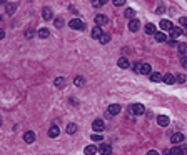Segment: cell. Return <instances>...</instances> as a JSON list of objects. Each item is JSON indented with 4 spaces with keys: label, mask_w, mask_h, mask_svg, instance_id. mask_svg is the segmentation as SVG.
Wrapping results in <instances>:
<instances>
[{
    "label": "cell",
    "mask_w": 187,
    "mask_h": 155,
    "mask_svg": "<svg viewBox=\"0 0 187 155\" xmlns=\"http://www.w3.org/2000/svg\"><path fill=\"white\" fill-rule=\"evenodd\" d=\"M68 25H70V29L74 30H84V22L80 20V18H72V20L68 22Z\"/></svg>",
    "instance_id": "6da1fadb"
},
{
    "label": "cell",
    "mask_w": 187,
    "mask_h": 155,
    "mask_svg": "<svg viewBox=\"0 0 187 155\" xmlns=\"http://www.w3.org/2000/svg\"><path fill=\"white\" fill-rule=\"evenodd\" d=\"M130 112L134 113V115H144V113H145V107L142 104H134L130 107Z\"/></svg>",
    "instance_id": "7a4b0ae2"
},
{
    "label": "cell",
    "mask_w": 187,
    "mask_h": 155,
    "mask_svg": "<svg viewBox=\"0 0 187 155\" xmlns=\"http://www.w3.org/2000/svg\"><path fill=\"white\" fill-rule=\"evenodd\" d=\"M92 129H94V132H95V134H100V132L105 129V123H104V120H100V118H99V120H94Z\"/></svg>",
    "instance_id": "3957f363"
},
{
    "label": "cell",
    "mask_w": 187,
    "mask_h": 155,
    "mask_svg": "<svg viewBox=\"0 0 187 155\" xmlns=\"http://www.w3.org/2000/svg\"><path fill=\"white\" fill-rule=\"evenodd\" d=\"M184 140H186L184 134H174L172 137H170V142H172V145H174V147H177L179 143H182Z\"/></svg>",
    "instance_id": "277c9868"
},
{
    "label": "cell",
    "mask_w": 187,
    "mask_h": 155,
    "mask_svg": "<svg viewBox=\"0 0 187 155\" xmlns=\"http://www.w3.org/2000/svg\"><path fill=\"white\" fill-rule=\"evenodd\" d=\"M107 22H109L107 15H102V13H99L97 17H95V27H102V25H105Z\"/></svg>",
    "instance_id": "5b68a950"
},
{
    "label": "cell",
    "mask_w": 187,
    "mask_h": 155,
    "mask_svg": "<svg viewBox=\"0 0 187 155\" xmlns=\"http://www.w3.org/2000/svg\"><path fill=\"white\" fill-rule=\"evenodd\" d=\"M42 17H43V20H52V18H54V12H52L50 7H43Z\"/></svg>",
    "instance_id": "8992f818"
},
{
    "label": "cell",
    "mask_w": 187,
    "mask_h": 155,
    "mask_svg": "<svg viewBox=\"0 0 187 155\" xmlns=\"http://www.w3.org/2000/svg\"><path fill=\"white\" fill-rule=\"evenodd\" d=\"M170 40H175V38L179 37V35H184V30L180 29V27H174V29L170 30Z\"/></svg>",
    "instance_id": "52a82bcc"
},
{
    "label": "cell",
    "mask_w": 187,
    "mask_h": 155,
    "mask_svg": "<svg viewBox=\"0 0 187 155\" xmlns=\"http://www.w3.org/2000/svg\"><path fill=\"white\" fill-rule=\"evenodd\" d=\"M99 152L102 155H110L112 154V147L109 145V143H100V147H99Z\"/></svg>",
    "instance_id": "ba28073f"
},
{
    "label": "cell",
    "mask_w": 187,
    "mask_h": 155,
    "mask_svg": "<svg viewBox=\"0 0 187 155\" xmlns=\"http://www.w3.org/2000/svg\"><path fill=\"white\" fill-rule=\"evenodd\" d=\"M120 105L119 104H112L109 105V109H107V113H110V115H117V113H120Z\"/></svg>",
    "instance_id": "9c48e42d"
},
{
    "label": "cell",
    "mask_w": 187,
    "mask_h": 155,
    "mask_svg": "<svg viewBox=\"0 0 187 155\" xmlns=\"http://www.w3.org/2000/svg\"><path fill=\"white\" fill-rule=\"evenodd\" d=\"M97 152H99V148L94 145V143H92V145H87V147L84 148V154H85V155H95Z\"/></svg>",
    "instance_id": "30bf717a"
},
{
    "label": "cell",
    "mask_w": 187,
    "mask_h": 155,
    "mask_svg": "<svg viewBox=\"0 0 187 155\" xmlns=\"http://www.w3.org/2000/svg\"><path fill=\"white\" fill-rule=\"evenodd\" d=\"M174 29V25H172V22L170 20H160V30H172Z\"/></svg>",
    "instance_id": "8fae6325"
},
{
    "label": "cell",
    "mask_w": 187,
    "mask_h": 155,
    "mask_svg": "<svg viewBox=\"0 0 187 155\" xmlns=\"http://www.w3.org/2000/svg\"><path fill=\"white\" fill-rule=\"evenodd\" d=\"M92 38H99V40H100V37H102L104 35V32H102V29H100V27H94L92 29Z\"/></svg>",
    "instance_id": "7c38bea8"
},
{
    "label": "cell",
    "mask_w": 187,
    "mask_h": 155,
    "mask_svg": "<svg viewBox=\"0 0 187 155\" xmlns=\"http://www.w3.org/2000/svg\"><path fill=\"white\" fill-rule=\"evenodd\" d=\"M139 27H140V22L135 20V18L129 22V30H130V32H137V30H139Z\"/></svg>",
    "instance_id": "4fadbf2b"
},
{
    "label": "cell",
    "mask_w": 187,
    "mask_h": 155,
    "mask_svg": "<svg viewBox=\"0 0 187 155\" xmlns=\"http://www.w3.org/2000/svg\"><path fill=\"white\" fill-rule=\"evenodd\" d=\"M169 117H166V115H159V117H157V123H159V125H160V127H167V125H169Z\"/></svg>",
    "instance_id": "5bb4252c"
},
{
    "label": "cell",
    "mask_w": 187,
    "mask_h": 155,
    "mask_svg": "<svg viewBox=\"0 0 187 155\" xmlns=\"http://www.w3.org/2000/svg\"><path fill=\"white\" fill-rule=\"evenodd\" d=\"M24 140H25L27 143H32L35 140V134H34V132H30V130H29V132H25V134H24Z\"/></svg>",
    "instance_id": "9a60e30c"
},
{
    "label": "cell",
    "mask_w": 187,
    "mask_h": 155,
    "mask_svg": "<svg viewBox=\"0 0 187 155\" xmlns=\"http://www.w3.org/2000/svg\"><path fill=\"white\" fill-rule=\"evenodd\" d=\"M59 134H60V130H59V127H50V130H49V137L50 138H55V137H59Z\"/></svg>",
    "instance_id": "2e32d148"
},
{
    "label": "cell",
    "mask_w": 187,
    "mask_h": 155,
    "mask_svg": "<svg viewBox=\"0 0 187 155\" xmlns=\"http://www.w3.org/2000/svg\"><path fill=\"white\" fill-rule=\"evenodd\" d=\"M145 34L147 35H155L157 34V32H155V25H154V24H147V25H145Z\"/></svg>",
    "instance_id": "e0dca14e"
},
{
    "label": "cell",
    "mask_w": 187,
    "mask_h": 155,
    "mask_svg": "<svg viewBox=\"0 0 187 155\" xmlns=\"http://www.w3.org/2000/svg\"><path fill=\"white\" fill-rule=\"evenodd\" d=\"M117 65H119L120 68H129V67H130V63H129V60L125 59V57H122V59H119V62H117Z\"/></svg>",
    "instance_id": "ac0fdd59"
},
{
    "label": "cell",
    "mask_w": 187,
    "mask_h": 155,
    "mask_svg": "<svg viewBox=\"0 0 187 155\" xmlns=\"http://www.w3.org/2000/svg\"><path fill=\"white\" fill-rule=\"evenodd\" d=\"M150 80H152V82H164V77H162L159 72H154V73H150Z\"/></svg>",
    "instance_id": "d6986e66"
},
{
    "label": "cell",
    "mask_w": 187,
    "mask_h": 155,
    "mask_svg": "<svg viewBox=\"0 0 187 155\" xmlns=\"http://www.w3.org/2000/svg\"><path fill=\"white\" fill-rule=\"evenodd\" d=\"M169 155H184V152H182V148L180 147H172L169 152H167Z\"/></svg>",
    "instance_id": "ffe728a7"
},
{
    "label": "cell",
    "mask_w": 187,
    "mask_h": 155,
    "mask_svg": "<svg viewBox=\"0 0 187 155\" xmlns=\"http://www.w3.org/2000/svg\"><path fill=\"white\" fill-rule=\"evenodd\" d=\"M164 82H166L167 85H172L175 82V77L172 75V73H166V75H164Z\"/></svg>",
    "instance_id": "44dd1931"
},
{
    "label": "cell",
    "mask_w": 187,
    "mask_h": 155,
    "mask_svg": "<svg viewBox=\"0 0 187 155\" xmlns=\"http://www.w3.org/2000/svg\"><path fill=\"white\" fill-rule=\"evenodd\" d=\"M177 50H179V54L182 55V57H186V55H187V43H179Z\"/></svg>",
    "instance_id": "7402d4cb"
},
{
    "label": "cell",
    "mask_w": 187,
    "mask_h": 155,
    "mask_svg": "<svg viewBox=\"0 0 187 155\" xmlns=\"http://www.w3.org/2000/svg\"><path fill=\"white\" fill-rule=\"evenodd\" d=\"M140 73H144V75L152 73V67H150L149 63H142V70H140Z\"/></svg>",
    "instance_id": "603a6c76"
},
{
    "label": "cell",
    "mask_w": 187,
    "mask_h": 155,
    "mask_svg": "<svg viewBox=\"0 0 187 155\" xmlns=\"http://www.w3.org/2000/svg\"><path fill=\"white\" fill-rule=\"evenodd\" d=\"M54 84H55V87H59V88H64V87H65V79H64V77H57Z\"/></svg>",
    "instance_id": "cb8c5ba5"
},
{
    "label": "cell",
    "mask_w": 187,
    "mask_h": 155,
    "mask_svg": "<svg viewBox=\"0 0 187 155\" xmlns=\"http://www.w3.org/2000/svg\"><path fill=\"white\" fill-rule=\"evenodd\" d=\"M154 37H155V40H157L159 43H160V42H166V40H167V35H166V34H162V32H157V34L154 35Z\"/></svg>",
    "instance_id": "d4e9b609"
},
{
    "label": "cell",
    "mask_w": 187,
    "mask_h": 155,
    "mask_svg": "<svg viewBox=\"0 0 187 155\" xmlns=\"http://www.w3.org/2000/svg\"><path fill=\"white\" fill-rule=\"evenodd\" d=\"M37 34H38V37H40V38H47L49 35H50V32H49V29H40Z\"/></svg>",
    "instance_id": "484cf974"
},
{
    "label": "cell",
    "mask_w": 187,
    "mask_h": 155,
    "mask_svg": "<svg viewBox=\"0 0 187 155\" xmlns=\"http://www.w3.org/2000/svg\"><path fill=\"white\" fill-rule=\"evenodd\" d=\"M15 10H17V5L15 4H7V13H9V15L15 13Z\"/></svg>",
    "instance_id": "4316f807"
},
{
    "label": "cell",
    "mask_w": 187,
    "mask_h": 155,
    "mask_svg": "<svg viewBox=\"0 0 187 155\" xmlns=\"http://www.w3.org/2000/svg\"><path fill=\"white\" fill-rule=\"evenodd\" d=\"M75 132H77V125L75 123H68L67 125V134L72 135V134H75Z\"/></svg>",
    "instance_id": "83f0119b"
},
{
    "label": "cell",
    "mask_w": 187,
    "mask_h": 155,
    "mask_svg": "<svg viewBox=\"0 0 187 155\" xmlns=\"http://www.w3.org/2000/svg\"><path fill=\"white\" fill-rule=\"evenodd\" d=\"M74 84H75V87H82V85L85 84V80L82 79V77H75V79H74Z\"/></svg>",
    "instance_id": "f1b7e54d"
},
{
    "label": "cell",
    "mask_w": 187,
    "mask_h": 155,
    "mask_svg": "<svg viewBox=\"0 0 187 155\" xmlns=\"http://www.w3.org/2000/svg\"><path fill=\"white\" fill-rule=\"evenodd\" d=\"M110 42V35L109 34H104L102 37H100V43H104V45H105V43H109Z\"/></svg>",
    "instance_id": "f546056e"
},
{
    "label": "cell",
    "mask_w": 187,
    "mask_h": 155,
    "mask_svg": "<svg viewBox=\"0 0 187 155\" xmlns=\"http://www.w3.org/2000/svg\"><path fill=\"white\" fill-rule=\"evenodd\" d=\"M124 15H125V18H132V20H134V15H135V12H134L132 9H127Z\"/></svg>",
    "instance_id": "4dcf8cb0"
},
{
    "label": "cell",
    "mask_w": 187,
    "mask_h": 155,
    "mask_svg": "<svg viewBox=\"0 0 187 155\" xmlns=\"http://www.w3.org/2000/svg\"><path fill=\"white\" fill-rule=\"evenodd\" d=\"M179 24H180V27H184L187 30V17H180L179 18Z\"/></svg>",
    "instance_id": "1f68e13d"
},
{
    "label": "cell",
    "mask_w": 187,
    "mask_h": 155,
    "mask_svg": "<svg viewBox=\"0 0 187 155\" xmlns=\"http://www.w3.org/2000/svg\"><path fill=\"white\" fill-rule=\"evenodd\" d=\"M55 27L57 29H62V27H64V18H55Z\"/></svg>",
    "instance_id": "d6a6232c"
},
{
    "label": "cell",
    "mask_w": 187,
    "mask_h": 155,
    "mask_svg": "<svg viewBox=\"0 0 187 155\" xmlns=\"http://www.w3.org/2000/svg\"><path fill=\"white\" fill-rule=\"evenodd\" d=\"M92 5L94 7H102V5H105V0H94Z\"/></svg>",
    "instance_id": "836d02e7"
},
{
    "label": "cell",
    "mask_w": 187,
    "mask_h": 155,
    "mask_svg": "<svg viewBox=\"0 0 187 155\" xmlns=\"http://www.w3.org/2000/svg\"><path fill=\"white\" fill-rule=\"evenodd\" d=\"M92 140L94 142H100V140H104V138H102L100 134H92Z\"/></svg>",
    "instance_id": "e575fe53"
},
{
    "label": "cell",
    "mask_w": 187,
    "mask_h": 155,
    "mask_svg": "<svg viewBox=\"0 0 187 155\" xmlns=\"http://www.w3.org/2000/svg\"><path fill=\"white\" fill-rule=\"evenodd\" d=\"M140 70H142V63H134V72H137V73H140Z\"/></svg>",
    "instance_id": "d590c367"
},
{
    "label": "cell",
    "mask_w": 187,
    "mask_h": 155,
    "mask_svg": "<svg viewBox=\"0 0 187 155\" xmlns=\"http://www.w3.org/2000/svg\"><path fill=\"white\" fill-rule=\"evenodd\" d=\"M166 12V9H164V5H159L157 9H155V13H157V15H160V13H164Z\"/></svg>",
    "instance_id": "8d00e7d4"
},
{
    "label": "cell",
    "mask_w": 187,
    "mask_h": 155,
    "mask_svg": "<svg viewBox=\"0 0 187 155\" xmlns=\"http://www.w3.org/2000/svg\"><path fill=\"white\" fill-rule=\"evenodd\" d=\"M25 37H27V38H32V37H34V30H32V29L25 30Z\"/></svg>",
    "instance_id": "74e56055"
},
{
    "label": "cell",
    "mask_w": 187,
    "mask_h": 155,
    "mask_svg": "<svg viewBox=\"0 0 187 155\" xmlns=\"http://www.w3.org/2000/svg\"><path fill=\"white\" fill-rule=\"evenodd\" d=\"M175 82H180V84H184V82H186V75H179V77H175Z\"/></svg>",
    "instance_id": "f35d334b"
},
{
    "label": "cell",
    "mask_w": 187,
    "mask_h": 155,
    "mask_svg": "<svg viewBox=\"0 0 187 155\" xmlns=\"http://www.w3.org/2000/svg\"><path fill=\"white\" fill-rule=\"evenodd\" d=\"M114 5H117V7L119 5H125V0H114Z\"/></svg>",
    "instance_id": "ab89813d"
},
{
    "label": "cell",
    "mask_w": 187,
    "mask_h": 155,
    "mask_svg": "<svg viewBox=\"0 0 187 155\" xmlns=\"http://www.w3.org/2000/svg\"><path fill=\"white\" fill-rule=\"evenodd\" d=\"M182 67L187 68V55H186V57H182Z\"/></svg>",
    "instance_id": "60d3db41"
},
{
    "label": "cell",
    "mask_w": 187,
    "mask_h": 155,
    "mask_svg": "<svg viewBox=\"0 0 187 155\" xmlns=\"http://www.w3.org/2000/svg\"><path fill=\"white\" fill-rule=\"evenodd\" d=\"M169 45H172V47H179V43L175 42V40H169Z\"/></svg>",
    "instance_id": "b9f144b4"
},
{
    "label": "cell",
    "mask_w": 187,
    "mask_h": 155,
    "mask_svg": "<svg viewBox=\"0 0 187 155\" xmlns=\"http://www.w3.org/2000/svg\"><path fill=\"white\" fill-rule=\"evenodd\" d=\"M147 155H159V152L157 150H149V152H147Z\"/></svg>",
    "instance_id": "7bdbcfd3"
},
{
    "label": "cell",
    "mask_w": 187,
    "mask_h": 155,
    "mask_svg": "<svg viewBox=\"0 0 187 155\" xmlns=\"http://www.w3.org/2000/svg\"><path fill=\"white\" fill-rule=\"evenodd\" d=\"M180 148H182L184 154H187V145H180Z\"/></svg>",
    "instance_id": "ee69618b"
},
{
    "label": "cell",
    "mask_w": 187,
    "mask_h": 155,
    "mask_svg": "<svg viewBox=\"0 0 187 155\" xmlns=\"http://www.w3.org/2000/svg\"><path fill=\"white\" fill-rule=\"evenodd\" d=\"M184 35H187V30H184Z\"/></svg>",
    "instance_id": "f6af8a7d"
}]
</instances>
